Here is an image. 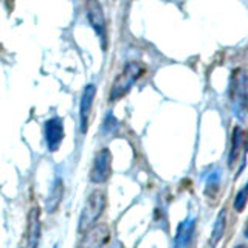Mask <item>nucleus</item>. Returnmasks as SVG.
Instances as JSON below:
<instances>
[{"label":"nucleus","instance_id":"423d86ee","mask_svg":"<svg viewBox=\"0 0 248 248\" xmlns=\"http://www.w3.org/2000/svg\"><path fill=\"white\" fill-rule=\"evenodd\" d=\"M108 240H110V230L106 223H99L84 232L76 248H104Z\"/></svg>","mask_w":248,"mask_h":248},{"label":"nucleus","instance_id":"dca6fc26","mask_svg":"<svg viewBox=\"0 0 248 248\" xmlns=\"http://www.w3.org/2000/svg\"><path fill=\"white\" fill-rule=\"evenodd\" d=\"M244 101H245V106L248 107V84L245 85V90H244Z\"/></svg>","mask_w":248,"mask_h":248},{"label":"nucleus","instance_id":"a211bd4d","mask_svg":"<svg viewBox=\"0 0 248 248\" xmlns=\"http://www.w3.org/2000/svg\"><path fill=\"white\" fill-rule=\"evenodd\" d=\"M245 151H248V134H247V138H245Z\"/></svg>","mask_w":248,"mask_h":248},{"label":"nucleus","instance_id":"39448f33","mask_svg":"<svg viewBox=\"0 0 248 248\" xmlns=\"http://www.w3.org/2000/svg\"><path fill=\"white\" fill-rule=\"evenodd\" d=\"M44 137H45V143L48 151L53 154L56 152L61 144H62V140L65 137V132H64V121L59 116H53L48 121H45L44 124Z\"/></svg>","mask_w":248,"mask_h":248},{"label":"nucleus","instance_id":"6ab92c4d","mask_svg":"<svg viewBox=\"0 0 248 248\" xmlns=\"http://www.w3.org/2000/svg\"><path fill=\"white\" fill-rule=\"evenodd\" d=\"M236 248H247V247H245V245H237Z\"/></svg>","mask_w":248,"mask_h":248},{"label":"nucleus","instance_id":"f257e3e1","mask_svg":"<svg viewBox=\"0 0 248 248\" xmlns=\"http://www.w3.org/2000/svg\"><path fill=\"white\" fill-rule=\"evenodd\" d=\"M106 203H107V197L103 189H95L90 192V196L87 197V202H85L81 211L79 223H78V232L79 234H84L85 231L95 227L96 220L104 213Z\"/></svg>","mask_w":248,"mask_h":248},{"label":"nucleus","instance_id":"aec40b11","mask_svg":"<svg viewBox=\"0 0 248 248\" xmlns=\"http://www.w3.org/2000/svg\"><path fill=\"white\" fill-rule=\"evenodd\" d=\"M54 248H56V247H54Z\"/></svg>","mask_w":248,"mask_h":248},{"label":"nucleus","instance_id":"f8f14e48","mask_svg":"<svg viewBox=\"0 0 248 248\" xmlns=\"http://www.w3.org/2000/svg\"><path fill=\"white\" fill-rule=\"evenodd\" d=\"M225 228H227V213L220 211L219 216H217L216 222H214V228H213V232H211V239H209V244H211V247H216L222 240Z\"/></svg>","mask_w":248,"mask_h":248},{"label":"nucleus","instance_id":"1a4fd4ad","mask_svg":"<svg viewBox=\"0 0 248 248\" xmlns=\"http://www.w3.org/2000/svg\"><path fill=\"white\" fill-rule=\"evenodd\" d=\"M95 95H96V87L93 84H89L82 92L81 103H79V123H81L82 134H85L89 127V120H90L93 101H95Z\"/></svg>","mask_w":248,"mask_h":248},{"label":"nucleus","instance_id":"7ed1b4c3","mask_svg":"<svg viewBox=\"0 0 248 248\" xmlns=\"http://www.w3.org/2000/svg\"><path fill=\"white\" fill-rule=\"evenodd\" d=\"M112 175V152L104 147L101 149L93 160L90 169V182L95 185L106 183Z\"/></svg>","mask_w":248,"mask_h":248},{"label":"nucleus","instance_id":"ddd939ff","mask_svg":"<svg viewBox=\"0 0 248 248\" xmlns=\"http://www.w3.org/2000/svg\"><path fill=\"white\" fill-rule=\"evenodd\" d=\"M219 188H220V174L214 172L213 175H209L208 180H206L205 196L209 197V199H216L217 194H219Z\"/></svg>","mask_w":248,"mask_h":248},{"label":"nucleus","instance_id":"f3484780","mask_svg":"<svg viewBox=\"0 0 248 248\" xmlns=\"http://www.w3.org/2000/svg\"><path fill=\"white\" fill-rule=\"evenodd\" d=\"M244 234H245V237L248 239V220H247V225H245V230H244Z\"/></svg>","mask_w":248,"mask_h":248},{"label":"nucleus","instance_id":"9b49d317","mask_svg":"<svg viewBox=\"0 0 248 248\" xmlns=\"http://www.w3.org/2000/svg\"><path fill=\"white\" fill-rule=\"evenodd\" d=\"M244 130L240 129L239 126L234 127L231 134V147H230V154H228V166H234V163L239 157V152H240V147L244 146Z\"/></svg>","mask_w":248,"mask_h":248},{"label":"nucleus","instance_id":"9d476101","mask_svg":"<svg viewBox=\"0 0 248 248\" xmlns=\"http://www.w3.org/2000/svg\"><path fill=\"white\" fill-rule=\"evenodd\" d=\"M64 192H65L64 182H62L61 177H58L56 180L53 182V186H51V189H50L48 196H46V200H45V211L46 213L54 214L58 211V208L62 203V199H64Z\"/></svg>","mask_w":248,"mask_h":248},{"label":"nucleus","instance_id":"0eeeda50","mask_svg":"<svg viewBox=\"0 0 248 248\" xmlns=\"http://www.w3.org/2000/svg\"><path fill=\"white\" fill-rule=\"evenodd\" d=\"M42 234V222H41V209L37 206L31 208L28 213V223H27V247L37 248L39 240Z\"/></svg>","mask_w":248,"mask_h":248},{"label":"nucleus","instance_id":"6e6552de","mask_svg":"<svg viewBox=\"0 0 248 248\" xmlns=\"http://www.w3.org/2000/svg\"><path fill=\"white\" fill-rule=\"evenodd\" d=\"M194 236H196V219L188 217L178 225L174 239V248H192Z\"/></svg>","mask_w":248,"mask_h":248},{"label":"nucleus","instance_id":"20e7f679","mask_svg":"<svg viewBox=\"0 0 248 248\" xmlns=\"http://www.w3.org/2000/svg\"><path fill=\"white\" fill-rule=\"evenodd\" d=\"M87 19L90 22L92 28L101 39V45L106 48L107 45V25H106V16L103 5L98 0H87Z\"/></svg>","mask_w":248,"mask_h":248},{"label":"nucleus","instance_id":"f03ea898","mask_svg":"<svg viewBox=\"0 0 248 248\" xmlns=\"http://www.w3.org/2000/svg\"><path fill=\"white\" fill-rule=\"evenodd\" d=\"M143 72H144V68L141 64H138V62H129V64L124 65L123 72L116 76V79L112 85L108 99L113 103V101H118L123 96H126L129 90L132 89V85H134L140 79V76L143 75Z\"/></svg>","mask_w":248,"mask_h":248},{"label":"nucleus","instance_id":"2eb2a0df","mask_svg":"<svg viewBox=\"0 0 248 248\" xmlns=\"http://www.w3.org/2000/svg\"><path fill=\"white\" fill-rule=\"evenodd\" d=\"M115 126H116V120L112 116V113L107 115V118L104 121V132H110V130H115Z\"/></svg>","mask_w":248,"mask_h":248},{"label":"nucleus","instance_id":"4468645a","mask_svg":"<svg viewBox=\"0 0 248 248\" xmlns=\"http://www.w3.org/2000/svg\"><path fill=\"white\" fill-rule=\"evenodd\" d=\"M247 202H248V182H247V185L244 186V188H240L239 192L236 194L232 206H234V209L237 213H242L245 205H247Z\"/></svg>","mask_w":248,"mask_h":248}]
</instances>
